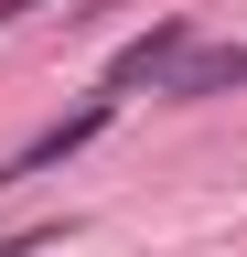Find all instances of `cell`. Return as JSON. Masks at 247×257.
Segmentation results:
<instances>
[{
	"label": "cell",
	"instance_id": "6da1fadb",
	"mask_svg": "<svg viewBox=\"0 0 247 257\" xmlns=\"http://www.w3.org/2000/svg\"><path fill=\"white\" fill-rule=\"evenodd\" d=\"M118 118V96H86V107L75 118H54V128H33V140H22L11 161H0V193H22V182H33V172H54V161H75L86 140H97V128Z\"/></svg>",
	"mask_w": 247,
	"mask_h": 257
},
{
	"label": "cell",
	"instance_id": "7a4b0ae2",
	"mask_svg": "<svg viewBox=\"0 0 247 257\" xmlns=\"http://www.w3.org/2000/svg\"><path fill=\"white\" fill-rule=\"evenodd\" d=\"M183 54H194V22L172 11V22H150L140 43L108 64V86H97V96H129V86H172V64H183Z\"/></svg>",
	"mask_w": 247,
	"mask_h": 257
},
{
	"label": "cell",
	"instance_id": "3957f363",
	"mask_svg": "<svg viewBox=\"0 0 247 257\" xmlns=\"http://www.w3.org/2000/svg\"><path fill=\"white\" fill-rule=\"evenodd\" d=\"M236 86H247V43H226V54H183L161 96H236Z\"/></svg>",
	"mask_w": 247,
	"mask_h": 257
},
{
	"label": "cell",
	"instance_id": "277c9868",
	"mask_svg": "<svg viewBox=\"0 0 247 257\" xmlns=\"http://www.w3.org/2000/svg\"><path fill=\"white\" fill-rule=\"evenodd\" d=\"M22 11H43V0H0V22H22Z\"/></svg>",
	"mask_w": 247,
	"mask_h": 257
}]
</instances>
